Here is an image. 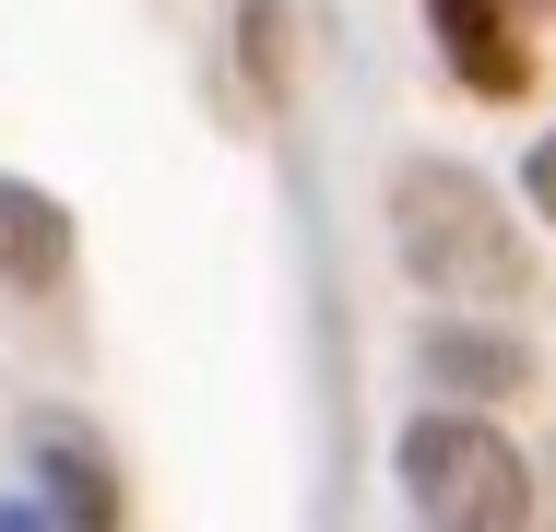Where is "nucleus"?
<instances>
[{
	"label": "nucleus",
	"instance_id": "0eeeda50",
	"mask_svg": "<svg viewBox=\"0 0 556 532\" xmlns=\"http://www.w3.org/2000/svg\"><path fill=\"white\" fill-rule=\"evenodd\" d=\"M533 202H545V225H556V130L533 142Z\"/></svg>",
	"mask_w": 556,
	"mask_h": 532
},
{
	"label": "nucleus",
	"instance_id": "20e7f679",
	"mask_svg": "<svg viewBox=\"0 0 556 532\" xmlns=\"http://www.w3.org/2000/svg\"><path fill=\"white\" fill-rule=\"evenodd\" d=\"M60 261H72V213L48 190H24V178H0V273L12 284H60Z\"/></svg>",
	"mask_w": 556,
	"mask_h": 532
},
{
	"label": "nucleus",
	"instance_id": "7ed1b4c3",
	"mask_svg": "<svg viewBox=\"0 0 556 532\" xmlns=\"http://www.w3.org/2000/svg\"><path fill=\"white\" fill-rule=\"evenodd\" d=\"M427 12H439V48H450V72L473 96H521L533 84V48H521L509 0H427Z\"/></svg>",
	"mask_w": 556,
	"mask_h": 532
},
{
	"label": "nucleus",
	"instance_id": "f257e3e1",
	"mask_svg": "<svg viewBox=\"0 0 556 532\" xmlns=\"http://www.w3.org/2000/svg\"><path fill=\"white\" fill-rule=\"evenodd\" d=\"M391 237H403V273L439 284V296H521V273H533L473 166H403L391 178Z\"/></svg>",
	"mask_w": 556,
	"mask_h": 532
},
{
	"label": "nucleus",
	"instance_id": "39448f33",
	"mask_svg": "<svg viewBox=\"0 0 556 532\" xmlns=\"http://www.w3.org/2000/svg\"><path fill=\"white\" fill-rule=\"evenodd\" d=\"M48 485H60V521L72 532H118V485L84 438H48Z\"/></svg>",
	"mask_w": 556,
	"mask_h": 532
},
{
	"label": "nucleus",
	"instance_id": "6e6552de",
	"mask_svg": "<svg viewBox=\"0 0 556 532\" xmlns=\"http://www.w3.org/2000/svg\"><path fill=\"white\" fill-rule=\"evenodd\" d=\"M0 532H48V509L36 497H0Z\"/></svg>",
	"mask_w": 556,
	"mask_h": 532
},
{
	"label": "nucleus",
	"instance_id": "f03ea898",
	"mask_svg": "<svg viewBox=\"0 0 556 532\" xmlns=\"http://www.w3.org/2000/svg\"><path fill=\"white\" fill-rule=\"evenodd\" d=\"M403 497L427 532H533V473L485 415H415L403 426Z\"/></svg>",
	"mask_w": 556,
	"mask_h": 532
},
{
	"label": "nucleus",
	"instance_id": "423d86ee",
	"mask_svg": "<svg viewBox=\"0 0 556 532\" xmlns=\"http://www.w3.org/2000/svg\"><path fill=\"white\" fill-rule=\"evenodd\" d=\"M427 367H439L450 391H509V379H521V355H509V343H473V331H439Z\"/></svg>",
	"mask_w": 556,
	"mask_h": 532
}]
</instances>
